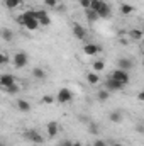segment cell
Wrapping results in <instances>:
<instances>
[{
	"mask_svg": "<svg viewBox=\"0 0 144 146\" xmlns=\"http://www.w3.org/2000/svg\"><path fill=\"white\" fill-rule=\"evenodd\" d=\"M87 127H88V133H90V134H95V136L98 134V124H97V122H93V121H92Z\"/></svg>",
	"mask_w": 144,
	"mask_h": 146,
	"instance_id": "obj_27",
	"label": "cell"
},
{
	"mask_svg": "<svg viewBox=\"0 0 144 146\" xmlns=\"http://www.w3.org/2000/svg\"><path fill=\"white\" fill-rule=\"evenodd\" d=\"M110 146H124L122 143H119V141H114V139H110V143H108Z\"/></svg>",
	"mask_w": 144,
	"mask_h": 146,
	"instance_id": "obj_37",
	"label": "cell"
},
{
	"mask_svg": "<svg viewBox=\"0 0 144 146\" xmlns=\"http://www.w3.org/2000/svg\"><path fill=\"white\" fill-rule=\"evenodd\" d=\"M12 63H14V68L22 70V68H26L27 63H29V54L24 53V51H17V53H14V56H12Z\"/></svg>",
	"mask_w": 144,
	"mask_h": 146,
	"instance_id": "obj_1",
	"label": "cell"
},
{
	"mask_svg": "<svg viewBox=\"0 0 144 146\" xmlns=\"http://www.w3.org/2000/svg\"><path fill=\"white\" fill-rule=\"evenodd\" d=\"M141 46H143V48H144V37H143V39H141Z\"/></svg>",
	"mask_w": 144,
	"mask_h": 146,
	"instance_id": "obj_40",
	"label": "cell"
},
{
	"mask_svg": "<svg viewBox=\"0 0 144 146\" xmlns=\"http://www.w3.org/2000/svg\"><path fill=\"white\" fill-rule=\"evenodd\" d=\"M10 61V58H9V54L5 53V51H2L0 53V65H7Z\"/></svg>",
	"mask_w": 144,
	"mask_h": 146,
	"instance_id": "obj_30",
	"label": "cell"
},
{
	"mask_svg": "<svg viewBox=\"0 0 144 146\" xmlns=\"http://www.w3.org/2000/svg\"><path fill=\"white\" fill-rule=\"evenodd\" d=\"M36 17H37V21H39V24L44 26V27H48V26L51 24V17H49V14H48L46 10H37Z\"/></svg>",
	"mask_w": 144,
	"mask_h": 146,
	"instance_id": "obj_8",
	"label": "cell"
},
{
	"mask_svg": "<svg viewBox=\"0 0 144 146\" xmlns=\"http://www.w3.org/2000/svg\"><path fill=\"white\" fill-rule=\"evenodd\" d=\"M127 36L131 41H141L144 37V31L141 29H137V27H134V29H131V31H127Z\"/></svg>",
	"mask_w": 144,
	"mask_h": 146,
	"instance_id": "obj_14",
	"label": "cell"
},
{
	"mask_svg": "<svg viewBox=\"0 0 144 146\" xmlns=\"http://www.w3.org/2000/svg\"><path fill=\"white\" fill-rule=\"evenodd\" d=\"M73 146H83V145H81V141H73Z\"/></svg>",
	"mask_w": 144,
	"mask_h": 146,
	"instance_id": "obj_39",
	"label": "cell"
},
{
	"mask_svg": "<svg viewBox=\"0 0 144 146\" xmlns=\"http://www.w3.org/2000/svg\"><path fill=\"white\" fill-rule=\"evenodd\" d=\"M22 138L26 139V141H31V143H34V145H42L44 143V138H42V134H39L37 133V129H26V131H22Z\"/></svg>",
	"mask_w": 144,
	"mask_h": 146,
	"instance_id": "obj_2",
	"label": "cell"
},
{
	"mask_svg": "<svg viewBox=\"0 0 144 146\" xmlns=\"http://www.w3.org/2000/svg\"><path fill=\"white\" fill-rule=\"evenodd\" d=\"M92 146H108V143L105 141V139H100V138H97V139L92 143Z\"/></svg>",
	"mask_w": 144,
	"mask_h": 146,
	"instance_id": "obj_32",
	"label": "cell"
},
{
	"mask_svg": "<svg viewBox=\"0 0 144 146\" xmlns=\"http://www.w3.org/2000/svg\"><path fill=\"white\" fill-rule=\"evenodd\" d=\"M110 94H112V92H108L107 88H102V90H98V94H97V99H98L100 102H105V100H108Z\"/></svg>",
	"mask_w": 144,
	"mask_h": 146,
	"instance_id": "obj_21",
	"label": "cell"
},
{
	"mask_svg": "<svg viewBox=\"0 0 144 146\" xmlns=\"http://www.w3.org/2000/svg\"><path fill=\"white\" fill-rule=\"evenodd\" d=\"M87 146H92V145H87Z\"/></svg>",
	"mask_w": 144,
	"mask_h": 146,
	"instance_id": "obj_42",
	"label": "cell"
},
{
	"mask_svg": "<svg viewBox=\"0 0 144 146\" xmlns=\"http://www.w3.org/2000/svg\"><path fill=\"white\" fill-rule=\"evenodd\" d=\"M73 100V92L68 87H61L56 94V102L58 104H70Z\"/></svg>",
	"mask_w": 144,
	"mask_h": 146,
	"instance_id": "obj_3",
	"label": "cell"
},
{
	"mask_svg": "<svg viewBox=\"0 0 144 146\" xmlns=\"http://www.w3.org/2000/svg\"><path fill=\"white\" fill-rule=\"evenodd\" d=\"M2 39H3L5 42L14 41V33H12L10 29H2Z\"/></svg>",
	"mask_w": 144,
	"mask_h": 146,
	"instance_id": "obj_23",
	"label": "cell"
},
{
	"mask_svg": "<svg viewBox=\"0 0 144 146\" xmlns=\"http://www.w3.org/2000/svg\"><path fill=\"white\" fill-rule=\"evenodd\" d=\"M108 121H110V122H114V124H120V122L124 121V112H122V110H119V109L112 110V112L108 114Z\"/></svg>",
	"mask_w": 144,
	"mask_h": 146,
	"instance_id": "obj_11",
	"label": "cell"
},
{
	"mask_svg": "<svg viewBox=\"0 0 144 146\" xmlns=\"http://www.w3.org/2000/svg\"><path fill=\"white\" fill-rule=\"evenodd\" d=\"M104 87L107 88L108 92H120V90H124V83L122 82H119V80H115V78H112V76H108L107 80H105V83H104Z\"/></svg>",
	"mask_w": 144,
	"mask_h": 146,
	"instance_id": "obj_4",
	"label": "cell"
},
{
	"mask_svg": "<svg viewBox=\"0 0 144 146\" xmlns=\"http://www.w3.org/2000/svg\"><path fill=\"white\" fill-rule=\"evenodd\" d=\"M110 76H112V78H115V80H119V82H122L124 85H127V83H129V80H131L129 72H126V70H120V68H115L114 72L110 73Z\"/></svg>",
	"mask_w": 144,
	"mask_h": 146,
	"instance_id": "obj_5",
	"label": "cell"
},
{
	"mask_svg": "<svg viewBox=\"0 0 144 146\" xmlns=\"http://www.w3.org/2000/svg\"><path fill=\"white\" fill-rule=\"evenodd\" d=\"M32 76L34 78H37V80H44L46 78V72L42 70V68H39V66H36V68H32Z\"/></svg>",
	"mask_w": 144,
	"mask_h": 146,
	"instance_id": "obj_20",
	"label": "cell"
},
{
	"mask_svg": "<svg viewBox=\"0 0 144 146\" xmlns=\"http://www.w3.org/2000/svg\"><path fill=\"white\" fill-rule=\"evenodd\" d=\"M143 68H144V58H143Z\"/></svg>",
	"mask_w": 144,
	"mask_h": 146,
	"instance_id": "obj_41",
	"label": "cell"
},
{
	"mask_svg": "<svg viewBox=\"0 0 144 146\" xmlns=\"http://www.w3.org/2000/svg\"><path fill=\"white\" fill-rule=\"evenodd\" d=\"M98 15H100V19H108V17L112 15V9H110L108 3H104V5H102V9L98 10Z\"/></svg>",
	"mask_w": 144,
	"mask_h": 146,
	"instance_id": "obj_15",
	"label": "cell"
},
{
	"mask_svg": "<svg viewBox=\"0 0 144 146\" xmlns=\"http://www.w3.org/2000/svg\"><path fill=\"white\" fill-rule=\"evenodd\" d=\"M78 3L81 5V9L88 10V9H90V5H92V0H78Z\"/></svg>",
	"mask_w": 144,
	"mask_h": 146,
	"instance_id": "obj_31",
	"label": "cell"
},
{
	"mask_svg": "<svg viewBox=\"0 0 144 146\" xmlns=\"http://www.w3.org/2000/svg\"><path fill=\"white\" fill-rule=\"evenodd\" d=\"M56 10H58V12H65V7H63V5H61V3H59V5H58V7H56Z\"/></svg>",
	"mask_w": 144,
	"mask_h": 146,
	"instance_id": "obj_38",
	"label": "cell"
},
{
	"mask_svg": "<svg viewBox=\"0 0 144 146\" xmlns=\"http://www.w3.org/2000/svg\"><path fill=\"white\" fill-rule=\"evenodd\" d=\"M15 107H17V110H20V112H24V114L31 112V109H32V106H31L26 99H19V100L15 102Z\"/></svg>",
	"mask_w": 144,
	"mask_h": 146,
	"instance_id": "obj_13",
	"label": "cell"
},
{
	"mask_svg": "<svg viewBox=\"0 0 144 146\" xmlns=\"http://www.w3.org/2000/svg\"><path fill=\"white\" fill-rule=\"evenodd\" d=\"M3 5H5L7 9H17V7L22 5V0H5Z\"/></svg>",
	"mask_w": 144,
	"mask_h": 146,
	"instance_id": "obj_22",
	"label": "cell"
},
{
	"mask_svg": "<svg viewBox=\"0 0 144 146\" xmlns=\"http://www.w3.org/2000/svg\"><path fill=\"white\" fill-rule=\"evenodd\" d=\"M44 5L49 7V9H56L59 5V0H44Z\"/></svg>",
	"mask_w": 144,
	"mask_h": 146,
	"instance_id": "obj_29",
	"label": "cell"
},
{
	"mask_svg": "<svg viewBox=\"0 0 144 146\" xmlns=\"http://www.w3.org/2000/svg\"><path fill=\"white\" fill-rule=\"evenodd\" d=\"M137 100H141V102H144V90H141V92L137 94Z\"/></svg>",
	"mask_w": 144,
	"mask_h": 146,
	"instance_id": "obj_36",
	"label": "cell"
},
{
	"mask_svg": "<svg viewBox=\"0 0 144 146\" xmlns=\"http://www.w3.org/2000/svg\"><path fill=\"white\" fill-rule=\"evenodd\" d=\"M132 66H134V63H132L129 58H119V60H117V68H120V70L131 72V70H132Z\"/></svg>",
	"mask_w": 144,
	"mask_h": 146,
	"instance_id": "obj_12",
	"label": "cell"
},
{
	"mask_svg": "<svg viewBox=\"0 0 144 146\" xmlns=\"http://www.w3.org/2000/svg\"><path fill=\"white\" fill-rule=\"evenodd\" d=\"M54 100H56V97H54V95H51V94H46V95H42V97H41V102H42V104H46V106L54 104Z\"/></svg>",
	"mask_w": 144,
	"mask_h": 146,
	"instance_id": "obj_24",
	"label": "cell"
},
{
	"mask_svg": "<svg viewBox=\"0 0 144 146\" xmlns=\"http://www.w3.org/2000/svg\"><path fill=\"white\" fill-rule=\"evenodd\" d=\"M14 83H15V76L12 73H3L2 75V78H0V87L2 88H7V87H10Z\"/></svg>",
	"mask_w": 144,
	"mask_h": 146,
	"instance_id": "obj_9",
	"label": "cell"
},
{
	"mask_svg": "<svg viewBox=\"0 0 144 146\" xmlns=\"http://www.w3.org/2000/svg\"><path fill=\"white\" fill-rule=\"evenodd\" d=\"M3 90H5L9 95H15V94H19V90H20V88H19V85H17V83H14V85L7 87V88H3Z\"/></svg>",
	"mask_w": 144,
	"mask_h": 146,
	"instance_id": "obj_25",
	"label": "cell"
},
{
	"mask_svg": "<svg viewBox=\"0 0 144 146\" xmlns=\"http://www.w3.org/2000/svg\"><path fill=\"white\" fill-rule=\"evenodd\" d=\"M58 146H73V141H71V139H63Z\"/></svg>",
	"mask_w": 144,
	"mask_h": 146,
	"instance_id": "obj_33",
	"label": "cell"
},
{
	"mask_svg": "<svg viewBox=\"0 0 144 146\" xmlns=\"http://www.w3.org/2000/svg\"><path fill=\"white\" fill-rule=\"evenodd\" d=\"M100 51H102V46L93 44V42H88L83 46V54H87V56H97Z\"/></svg>",
	"mask_w": 144,
	"mask_h": 146,
	"instance_id": "obj_6",
	"label": "cell"
},
{
	"mask_svg": "<svg viewBox=\"0 0 144 146\" xmlns=\"http://www.w3.org/2000/svg\"><path fill=\"white\" fill-rule=\"evenodd\" d=\"M76 119H78V122H81V124H85V126H88V124L92 122V119H90V117H88L87 114H80V115H78Z\"/></svg>",
	"mask_w": 144,
	"mask_h": 146,
	"instance_id": "obj_28",
	"label": "cell"
},
{
	"mask_svg": "<svg viewBox=\"0 0 144 146\" xmlns=\"http://www.w3.org/2000/svg\"><path fill=\"white\" fill-rule=\"evenodd\" d=\"M3 2H5V0H3Z\"/></svg>",
	"mask_w": 144,
	"mask_h": 146,
	"instance_id": "obj_44",
	"label": "cell"
},
{
	"mask_svg": "<svg viewBox=\"0 0 144 146\" xmlns=\"http://www.w3.org/2000/svg\"><path fill=\"white\" fill-rule=\"evenodd\" d=\"M119 12H120L122 15H131V14L134 12V5H131V3H120Z\"/></svg>",
	"mask_w": 144,
	"mask_h": 146,
	"instance_id": "obj_17",
	"label": "cell"
},
{
	"mask_svg": "<svg viewBox=\"0 0 144 146\" xmlns=\"http://www.w3.org/2000/svg\"><path fill=\"white\" fill-rule=\"evenodd\" d=\"M85 17L88 19V22H97V21L100 19V15H98V12H95V10H92V9H88V10H85Z\"/></svg>",
	"mask_w": 144,
	"mask_h": 146,
	"instance_id": "obj_18",
	"label": "cell"
},
{
	"mask_svg": "<svg viewBox=\"0 0 144 146\" xmlns=\"http://www.w3.org/2000/svg\"><path fill=\"white\" fill-rule=\"evenodd\" d=\"M119 42H120V44H124V46H127V44H129V39H127V37H119Z\"/></svg>",
	"mask_w": 144,
	"mask_h": 146,
	"instance_id": "obj_35",
	"label": "cell"
},
{
	"mask_svg": "<svg viewBox=\"0 0 144 146\" xmlns=\"http://www.w3.org/2000/svg\"><path fill=\"white\" fill-rule=\"evenodd\" d=\"M58 122L56 121H49L48 124H46V131H48V138H51V139H54L56 138V134H58Z\"/></svg>",
	"mask_w": 144,
	"mask_h": 146,
	"instance_id": "obj_10",
	"label": "cell"
},
{
	"mask_svg": "<svg viewBox=\"0 0 144 146\" xmlns=\"http://www.w3.org/2000/svg\"><path fill=\"white\" fill-rule=\"evenodd\" d=\"M92 68H93V72L100 73V72H104V70H105V63H104L102 60H95V61L92 63Z\"/></svg>",
	"mask_w": 144,
	"mask_h": 146,
	"instance_id": "obj_19",
	"label": "cell"
},
{
	"mask_svg": "<svg viewBox=\"0 0 144 146\" xmlns=\"http://www.w3.org/2000/svg\"><path fill=\"white\" fill-rule=\"evenodd\" d=\"M105 2L104 0H92V5H90V9L92 10H95V12H98L100 9H102V5H104Z\"/></svg>",
	"mask_w": 144,
	"mask_h": 146,
	"instance_id": "obj_26",
	"label": "cell"
},
{
	"mask_svg": "<svg viewBox=\"0 0 144 146\" xmlns=\"http://www.w3.org/2000/svg\"><path fill=\"white\" fill-rule=\"evenodd\" d=\"M71 31H73V36L76 37V39H80V41L87 37V29H85L81 24H78V22H73Z\"/></svg>",
	"mask_w": 144,
	"mask_h": 146,
	"instance_id": "obj_7",
	"label": "cell"
},
{
	"mask_svg": "<svg viewBox=\"0 0 144 146\" xmlns=\"http://www.w3.org/2000/svg\"><path fill=\"white\" fill-rule=\"evenodd\" d=\"M136 133L144 134V124H137V126H136Z\"/></svg>",
	"mask_w": 144,
	"mask_h": 146,
	"instance_id": "obj_34",
	"label": "cell"
},
{
	"mask_svg": "<svg viewBox=\"0 0 144 146\" xmlns=\"http://www.w3.org/2000/svg\"><path fill=\"white\" fill-rule=\"evenodd\" d=\"M87 82H88L90 85H93V87H95V85L100 82L98 73H97V72H88V73H87Z\"/></svg>",
	"mask_w": 144,
	"mask_h": 146,
	"instance_id": "obj_16",
	"label": "cell"
},
{
	"mask_svg": "<svg viewBox=\"0 0 144 146\" xmlns=\"http://www.w3.org/2000/svg\"><path fill=\"white\" fill-rule=\"evenodd\" d=\"M22 2H26V0H22Z\"/></svg>",
	"mask_w": 144,
	"mask_h": 146,
	"instance_id": "obj_43",
	"label": "cell"
}]
</instances>
